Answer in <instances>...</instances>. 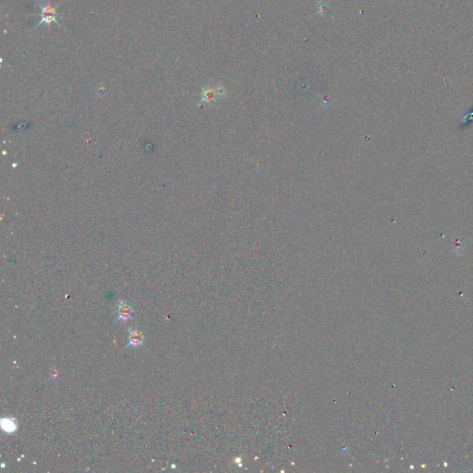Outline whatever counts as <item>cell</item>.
<instances>
[{
    "label": "cell",
    "mask_w": 473,
    "mask_h": 473,
    "mask_svg": "<svg viewBox=\"0 0 473 473\" xmlns=\"http://www.w3.org/2000/svg\"><path fill=\"white\" fill-rule=\"evenodd\" d=\"M116 310L118 313L117 319L114 322V324L122 322L127 323L128 321L133 320L134 315L136 313V311L134 310L133 306L129 303L126 299L119 298L116 302Z\"/></svg>",
    "instance_id": "obj_1"
},
{
    "label": "cell",
    "mask_w": 473,
    "mask_h": 473,
    "mask_svg": "<svg viewBox=\"0 0 473 473\" xmlns=\"http://www.w3.org/2000/svg\"><path fill=\"white\" fill-rule=\"evenodd\" d=\"M129 333V343L126 345L125 351L130 348H145V336L144 333L139 329L138 326H127L126 327Z\"/></svg>",
    "instance_id": "obj_2"
},
{
    "label": "cell",
    "mask_w": 473,
    "mask_h": 473,
    "mask_svg": "<svg viewBox=\"0 0 473 473\" xmlns=\"http://www.w3.org/2000/svg\"><path fill=\"white\" fill-rule=\"evenodd\" d=\"M39 7L41 8V13L39 15L42 17L41 22L37 24V27L41 24H46L47 26H50L52 23H56L58 25L60 26L59 23L57 20V17L59 15L57 11V8H53L50 4V2L45 3L44 5L38 4Z\"/></svg>",
    "instance_id": "obj_3"
},
{
    "label": "cell",
    "mask_w": 473,
    "mask_h": 473,
    "mask_svg": "<svg viewBox=\"0 0 473 473\" xmlns=\"http://www.w3.org/2000/svg\"><path fill=\"white\" fill-rule=\"evenodd\" d=\"M1 427L4 432L8 434H12L17 430V423L13 419L10 420L9 418H6L1 420Z\"/></svg>",
    "instance_id": "obj_4"
}]
</instances>
